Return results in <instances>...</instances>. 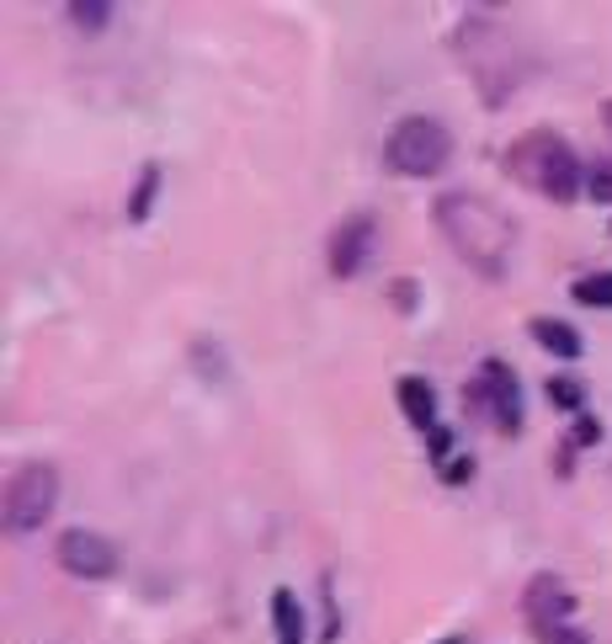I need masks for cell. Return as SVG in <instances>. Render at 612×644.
Returning a JSON list of instances; mask_svg holds the SVG:
<instances>
[{"mask_svg":"<svg viewBox=\"0 0 612 644\" xmlns=\"http://www.w3.org/2000/svg\"><path fill=\"white\" fill-rule=\"evenodd\" d=\"M602 128H608V139H612V102H602Z\"/></svg>","mask_w":612,"mask_h":644,"instance_id":"cb8c5ba5","label":"cell"},{"mask_svg":"<svg viewBox=\"0 0 612 644\" xmlns=\"http://www.w3.org/2000/svg\"><path fill=\"white\" fill-rule=\"evenodd\" d=\"M432 224L452 256L480 272V278H506L511 256H517V224L506 208H495L480 192H437L432 202Z\"/></svg>","mask_w":612,"mask_h":644,"instance_id":"6da1fadb","label":"cell"},{"mask_svg":"<svg viewBox=\"0 0 612 644\" xmlns=\"http://www.w3.org/2000/svg\"><path fill=\"white\" fill-rule=\"evenodd\" d=\"M155 198H161V165L144 161V165H139V176H133V192H128V219H133V224H144V219H150V208H155Z\"/></svg>","mask_w":612,"mask_h":644,"instance_id":"4fadbf2b","label":"cell"},{"mask_svg":"<svg viewBox=\"0 0 612 644\" xmlns=\"http://www.w3.org/2000/svg\"><path fill=\"white\" fill-rule=\"evenodd\" d=\"M586 198H591V202H608V208H612V161L586 165Z\"/></svg>","mask_w":612,"mask_h":644,"instance_id":"ac0fdd59","label":"cell"},{"mask_svg":"<svg viewBox=\"0 0 612 644\" xmlns=\"http://www.w3.org/2000/svg\"><path fill=\"white\" fill-rule=\"evenodd\" d=\"M538 644H591V634H586V629H575V623H565V629L538 634Z\"/></svg>","mask_w":612,"mask_h":644,"instance_id":"7402d4cb","label":"cell"},{"mask_svg":"<svg viewBox=\"0 0 612 644\" xmlns=\"http://www.w3.org/2000/svg\"><path fill=\"white\" fill-rule=\"evenodd\" d=\"M506 176L522 182L528 192H538V198H549V202H575L586 192V165L570 150V139L554 133V128L522 133L506 150Z\"/></svg>","mask_w":612,"mask_h":644,"instance_id":"7a4b0ae2","label":"cell"},{"mask_svg":"<svg viewBox=\"0 0 612 644\" xmlns=\"http://www.w3.org/2000/svg\"><path fill=\"white\" fill-rule=\"evenodd\" d=\"M575 612V592L560 581V575H532L522 586V618H528L532 634H549V629H565Z\"/></svg>","mask_w":612,"mask_h":644,"instance_id":"9c48e42d","label":"cell"},{"mask_svg":"<svg viewBox=\"0 0 612 644\" xmlns=\"http://www.w3.org/2000/svg\"><path fill=\"white\" fill-rule=\"evenodd\" d=\"M304 634H309V623H304V602H298L287 586H278V592H272V640L278 644H304Z\"/></svg>","mask_w":612,"mask_h":644,"instance_id":"7c38bea8","label":"cell"},{"mask_svg":"<svg viewBox=\"0 0 612 644\" xmlns=\"http://www.w3.org/2000/svg\"><path fill=\"white\" fill-rule=\"evenodd\" d=\"M469 405H474V415H480L485 426H495L501 437H517V432H522V384H517L511 363L485 358L480 373H474V384H469Z\"/></svg>","mask_w":612,"mask_h":644,"instance_id":"8992f818","label":"cell"},{"mask_svg":"<svg viewBox=\"0 0 612 644\" xmlns=\"http://www.w3.org/2000/svg\"><path fill=\"white\" fill-rule=\"evenodd\" d=\"M570 443L575 447H597V443H602V421H597V415H580V421H575V432H570Z\"/></svg>","mask_w":612,"mask_h":644,"instance_id":"ffe728a7","label":"cell"},{"mask_svg":"<svg viewBox=\"0 0 612 644\" xmlns=\"http://www.w3.org/2000/svg\"><path fill=\"white\" fill-rule=\"evenodd\" d=\"M54 506H59V469L43 464V458L16 464L11 480H5V501H0L5 532H38L54 517Z\"/></svg>","mask_w":612,"mask_h":644,"instance_id":"5b68a950","label":"cell"},{"mask_svg":"<svg viewBox=\"0 0 612 644\" xmlns=\"http://www.w3.org/2000/svg\"><path fill=\"white\" fill-rule=\"evenodd\" d=\"M448 161H452V133L437 118H426V113H410V118H400L384 133V165L395 176L426 182V176H443Z\"/></svg>","mask_w":612,"mask_h":644,"instance_id":"277c9868","label":"cell"},{"mask_svg":"<svg viewBox=\"0 0 612 644\" xmlns=\"http://www.w3.org/2000/svg\"><path fill=\"white\" fill-rule=\"evenodd\" d=\"M543 395H549V405H560V410H570V415H586V384H580V378L554 373V378L543 384Z\"/></svg>","mask_w":612,"mask_h":644,"instance_id":"2e32d148","label":"cell"},{"mask_svg":"<svg viewBox=\"0 0 612 644\" xmlns=\"http://www.w3.org/2000/svg\"><path fill=\"white\" fill-rule=\"evenodd\" d=\"M426 453H432V464H443V469H448V453H452V432H448V426H437V432L426 437Z\"/></svg>","mask_w":612,"mask_h":644,"instance_id":"44dd1931","label":"cell"},{"mask_svg":"<svg viewBox=\"0 0 612 644\" xmlns=\"http://www.w3.org/2000/svg\"><path fill=\"white\" fill-rule=\"evenodd\" d=\"M570 298L580 309H612V272H586V278H575Z\"/></svg>","mask_w":612,"mask_h":644,"instance_id":"9a60e30c","label":"cell"},{"mask_svg":"<svg viewBox=\"0 0 612 644\" xmlns=\"http://www.w3.org/2000/svg\"><path fill=\"white\" fill-rule=\"evenodd\" d=\"M452 48H458L463 70L474 75V85H480V102H485V107H506V102H511V91H517V81L528 75V65L511 54V48H517V43H511V33H506V27H495V22H485V16H469V22L452 33Z\"/></svg>","mask_w":612,"mask_h":644,"instance_id":"3957f363","label":"cell"},{"mask_svg":"<svg viewBox=\"0 0 612 644\" xmlns=\"http://www.w3.org/2000/svg\"><path fill=\"white\" fill-rule=\"evenodd\" d=\"M373 245H378V219L373 213H346L336 230H330V241H326V267H330V278H357L367 267V256H373Z\"/></svg>","mask_w":612,"mask_h":644,"instance_id":"ba28073f","label":"cell"},{"mask_svg":"<svg viewBox=\"0 0 612 644\" xmlns=\"http://www.w3.org/2000/svg\"><path fill=\"white\" fill-rule=\"evenodd\" d=\"M469 475H474V458H469V453H458L448 469H443V480L448 484H469Z\"/></svg>","mask_w":612,"mask_h":644,"instance_id":"603a6c76","label":"cell"},{"mask_svg":"<svg viewBox=\"0 0 612 644\" xmlns=\"http://www.w3.org/2000/svg\"><path fill=\"white\" fill-rule=\"evenodd\" d=\"M437 644H463V640H458V634H448V640H437Z\"/></svg>","mask_w":612,"mask_h":644,"instance_id":"d4e9b609","label":"cell"},{"mask_svg":"<svg viewBox=\"0 0 612 644\" xmlns=\"http://www.w3.org/2000/svg\"><path fill=\"white\" fill-rule=\"evenodd\" d=\"M528 336L538 341V352H549V358H560V363H575L580 352H586V341H580V330L565 320H528Z\"/></svg>","mask_w":612,"mask_h":644,"instance_id":"8fae6325","label":"cell"},{"mask_svg":"<svg viewBox=\"0 0 612 644\" xmlns=\"http://www.w3.org/2000/svg\"><path fill=\"white\" fill-rule=\"evenodd\" d=\"M192 367L203 373L208 384H229V358H224V347H219L213 336H198V341H192Z\"/></svg>","mask_w":612,"mask_h":644,"instance_id":"5bb4252c","label":"cell"},{"mask_svg":"<svg viewBox=\"0 0 612 644\" xmlns=\"http://www.w3.org/2000/svg\"><path fill=\"white\" fill-rule=\"evenodd\" d=\"M64 11H70V22H75L81 33H102V27L113 22V0H70Z\"/></svg>","mask_w":612,"mask_h":644,"instance_id":"e0dca14e","label":"cell"},{"mask_svg":"<svg viewBox=\"0 0 612 644\" xmlns=\"http://www.w3.org/2000/svg\"><path fill=\"white\" fill-rule=\"evenodd\" d=\"M54 560H59V570H70L75 581H113L122 570V549L113 538L91 532V527H64L59 543H54Z\"/></svg>","mask_w":612,"mask_h":644,"instance_id":"52a82bcc","label":"cell"},{"mask_svg":"<svg viewBox=\"0 0 612 644\" xmlns=\"http://www.w3.org/2000/svg\"><path fill=\"white\" fill-rule=\"evenodd\" d=\"M395 400H400V415H405L415 432H437V389H432V378H421V373H405L400 384H395Z\"/></svg>","mask_w":612,"mask_h":644,"instance_id":"30bf717a","label":"cell"},{"mask_svg":"<svg viewBox=\"0 0 612 644\" xmlns=\"http://www.w3.org/2000/svg\"><path fill=\"white\" fill-rule=\"evenodd\" d=\"M608 230H612V224H608Z\"/></svg>","mask_w":612,"mask_h":644,"instance_id":"484cf974","label":"cell"},{"mask_svg":"<svg viewBox=\"0 0 612 644\" xmlns=\"http://www.w3.org/2000/svg\"><path fill=\"white\" fill-rule=\"evenodd\" d=\"M389 304H395L400 315H415V304H421V288H415L410 278H395V282H389Z\"/></svg>","mask_w":612,"mask_h":644,"instance_id":"d6986e66","label":"cell"}]
</instances>
